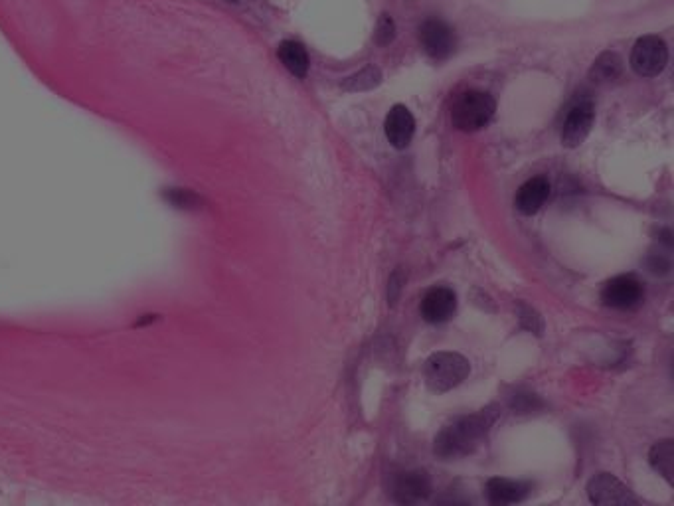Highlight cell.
Segmentation results:
<instances>
[{
  "mask_svg": "<svg viewBox=\"0 0 674 506\" xmlns=\"http://www.w3.org/2000/svg\"><path fill=\"white\" fill-rule=\"evenodd\" d=\"M497 420V414L491 410H483L475 416L461 418L447 425L435 437V455L441 459H457L473 453L481 441L487 437L491 425Z\"/></svg>",
  "mask_w": 674,
  "mask_h": 506,
  "instance_id": "1",
  "label": "cell"
},
{
  "mask_svg": "<svg viewBox=\"0 0 674 506\" xmlns=\"http://www.w3.org/2000/svg\"><path fill=\"white\" fill-rule=\"evenodd\" d=\"M471 374V364L457 352H435L425 360L423 380L435 394H445L457 388Z\"/></svg>",
  "mask_w": 674,
  "mask_h": 506,
  "instance_id": "2",
  "label": "cell"
},
{
  "mask_svg": "<svg viewBox=\"0 0 674 506\" xmlns=\"http://www.w3.org/2000/svg\"><path fill=\"white\" fill-rule=\"evenodd\" d=\"M495 111H497V103L491 93L471 89V91H465L455 101L453 111H451V121L463 133H475L491 123V119L495 117Z\"/></svg>",
  "mask_w": 674,
  "mask_h": 506,
  "instance_id": "3",
  "label": "cell"
},
{
  "mask_svg": "<svg viewBox=\"0 0 674 506\" xmlns=\"http://www.w3.org/2000/svg\"><path fill=\"white\" fill-rule=\"evenodd\" d=\"M595 123V105L588 93L578 95L570 107L566 109L564 125H562V143L568 149L580 147L588 135L591 133V127Z\"/></svg>",
  "mask_w": 674,
  "mask_h": 506,
  "instance_id": "4",
  "label": "cell"
},
{
  "mask_svg": "<svg viewBox=\"0 0 674 506\" xmlns=\"http://www.w3.org/2000/svg\"><path fill=\"white\" fill-rule=\"evenodd\" d=\"M669 62V48L659 36H643L631 52V68L643 78L659 76Z\"/></svg>",
  "mask_w": 674,
  "mask_h": 506,
  "instance_id": "5",
  "label": "cell"
},
{
  "mask_svg": "<svg viewBox=\"0 0 674 506\" xmlns=\"http://www.w3.org/2000/svg\"><path fill=\"white\" fill-rule=\"evenodd\" d=\"M420 40H422L423 50L429 58L441 62L447 60L455 46V30L441 18H427L420 28Z\"/></svg>",
  "mask_w": 674,
  "mask_h": 506,
  "instance_id": "6",
  "label": "cell"
},
{
  "mask_svg": "<svg viewBox=\"0 0 674 506\" xmlns=\"http://www.w3.org/2000/svg\"><path fill=\"white\" fill-rule=\"evenodd\" d=\"M643 285L633 275H617L609 279L601 289V301L603 305L611 309H633L643 301Z\"/></svg>",
  "mask_w": 674,
  "mask_h": 506,
  "instance_id": "7",
  "label": "cell"
},
{
  "mask_svg": "<svg viewBox=\"0 0 674 506\" xmlns=\"http://www.w3.org/2000/svg\"><path fill=\"white\" fill-rule=\"evenodd\" d=\"M588 497L593 505H637V497L613 475L597 473L588 485Z\"/></svg>",
  "mask_w": 674,
  "mask_h": 506,
  "instance_id": "8",
  "label": "cell"
},
{
  "mask_svg": "<svg viewBox=\"0 0 674 506\" xmlns=\"http://www.w3.org/2000/svg\"><path fill=\"white\" fill-rule=\"evenodd\" d=\"M457 311V295L449 287H433L422 299V317L431 325L447 323Z\"/></svg>",
  "mask_w": 674,
  "mask_h": 506,
  "instance_id": "9",
  "label": "cell"
},
{
  "mask_svg": "<svg viewBox=\"0 0 674 506\" xmlns=\"http://www.w3.org/2000/svg\"><path fill=\"white\" fill-rule=\"evenodd\" d=\"M384 131H386V137H388L392 147L406 149L414 139L416 119L406 105H394L390 109V113L386 115Z\"/></svg>",
  "mask_w": 674,
  "mask_h": 506,
  "instance_id": "10",
  "label": "cell"
},
{
  "mask_svg": "<svg viewBox=\"0 0 674 506\" xmlns=\"http://www.w3.org/2000/svg\"><path fill=\"white\" fill-rule=\"evenodd\" d=\"M394 499L402 505L422 503L431 493V481L425 471H408L394 481Z\"/></svg>",
  "mask_w": 674,
  "mask_h": 506,
  "instance_id": "11",
  "label": "cell"
},
{
  "mask_svg": "<svg viewBox=\"0 0 674 506\" xmlns=\"http://www.w3.org/2000/svg\"><path fill=\"white\" fill-rule=\"evenodd\" d=\"M548 196H550V182L544 176H536V178L526 180L518 188L516 198H514V206L520 214L532 216L544 206Z\"/></svg>",
  "mask_w": 674,
  "mask_h": 506,
  "instance_id": "12",
  "label": "cell"
},
{
  "mask_svg": "<svg viewBox=\"0 0 674 506\" xmlns=\"http://www.w3.org/2000/svg\"><path fill=\"white\" fill-rule=\"evenodd\" d=\"M532 491L530 483L495 477L487 483V499L493 505H516L522 503Z\"/></svg>",
  "mask_w": 674,
  "mask_h": 506,
  "instance_id": "13",
  "label": "cell"
},
{
  "mask_svg": "<svg viewBox=\"0 0 674 506\" xmlns=\"http://www.w3.org/2000/svg\"><path fill=\"white\" fill-rule=\"evenodd\" d=\"M277 56L281 64L295 76V78H305L309 72V54L301 42L295 40H285L277 48Z\"/></svg>",
  "mask_w": 674,
  "mask_h": 506,
  "instance_id": "14",
  "label": "cell"
},
{
  "mask_svg": "<svg viewBox=\"0 0 674 506\" xmlns=\"http://www.w3.org/2000/svg\"><path fill=\"white\" fill-rule=\"evenodd\" d=\"M623 74V60L615 52L601 54L590 70V80L595 84H611Z\"/></svg>",
  "mask_w": 674,
  "mask_h": 506,
  "instance_id": "15",
  "label": "cell"
},
{
  "mask_svg": "<svg viewBox=\"0 0 674 506\" xmlns=\"http://www.w3.org/2000/svg\"><path fill=\"white\" fill-rule=\"evenodd\" d=\"M649 461H651V467L663 475L667 479V483H673L674 479V441L673 439H663V441H657L653 447H651V453H649Z\"/></svg>",
  "mask_w": 674,
  "mask_h": 506,
  "instance_id": "16",
  "label": "cell"
},
{
  "mask_svg": "<svg viewBox=\"0 0 674 506\" xmlns=\"http://www.w3.org/2000/svg\"><path fill=\"white\" fill-rule=\"evenodd\" d=\"M165 200L169 202V206L176 208V210H196L202 206V200L196 192L192 190H186V188H167L165 190Z\"/></svg>",
  "mask_w": 674,
  "mask_h": 506,
  "instance_id": "17",
  "label": "cell"
},
{
  "mask_svg": "<svg viewBox=\"0 0 674 506\" xmlns=\"http://www.w3.org/2000/svg\"><path fill=\"white\" fill-rule=\"evenodd\" d=\"M380 82H382L380 70L378 68H366L360 74L348 78L346 84H344V89H348V91H364V89H372V87L380 85Z\"/></svg>",
  "mask_w": 674,
  "mask_h": 506,
  "instance_id": "18",
  "label": "cell"
},
{
  "mask_svg": "<svg viewBox=\"0 0 674 506\" xmlns=\"http://www.w3.org/2000/svg\"><path fill=\"white\" fill-rule=\"evenodd\" d=\"M396 36V24L394 20L388 16V14H382V18L378 20V26H376V42L380 46H388Z\"/></svg>",
  "mask_w": 674,
  "mask_h": 506,
  "instance_id": "19",
  "label": "cell"
},
{
  "mask_svg": "<svg viewBox=\"0 0 674 506\" xmlns=\"http://www.w3.org/2000/svg\"><path fill=\"white\" fill-rule=\"evenodd\" d=\"M520 323L524 329L536 333V335H542V319L536 311H532L530 307H520Z\"/></svg>",
  "mask_w": 674,
  "mask_h": 506,
  "instance_id": "20",
  "label": "cell"
}]
</instances>
